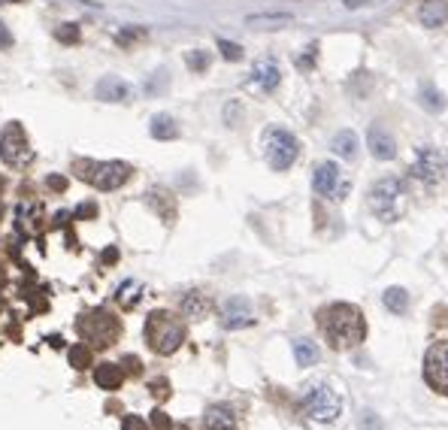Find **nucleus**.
<instances>
[{
	"mask_svg": "<svg viewBox=\"0 0 448 430\" xmlns=\"http://www.w3.org/2000/svg\"><path fill=\"white\" fill-rule=\"evenodd\" d=\"M143 334H146V343L155 355H173V351L185 343V324L167 309L151 312L146 319Z\"/></svg>",
	"mask_w": 448,
	"mask_h": 430,
	"instance_id": "f03ea898",
	"label": "nucleus"
},
{
	"mask_svg": "<svg viewBox=\"0 0 448 430\" xmlns=\"http://www.w3.org/2000/svg\"><path fill=\"white\" fill-rule=\"evenodd\" d=\"M261 146H264V158H267V164H270V167H273L276 173L288 170L291 164L297 161V155H300L297 136H294L291 131H285V128H276V124L264 131Z\"/></svg>",
	"mask_w": 448,
	"mask_h": 430,
	"instance_id": "39448f33",
	"label": "nucleus"
},
{
	"mask_svg": "<svg viewBox=\"0 0 448 430\" xmlns=\"http://www.w3.org/2000/svg\"><path fill=\"white\" fill-rule=\"evenodd\" d=\"M73 170L82 182L94 185L97 191H115V188H121L134 173L131 164H124V161H76Z\"/></svg>",
	"mask_w": 448,
	"mask_h": 430,
	"instance_id": "7ed1b4c3",
	"label": "nucleus"
},
{
	"mask_svg": "<svg viewBox=\"0 0 448 430\" xmlns=\"http://www.w3.org/2000/svg\"><path fill=\"white\" fill-rule=\"evenodd\" d=\"M406 204H409V191L400 179H394V176H388V179H382L369 188V206H373V212L388 224L403 219Z\"/></svg>",
	"mask_w": 448,
	"mask_h": 430,
	"instance_id": "20e7f679",
	"label": "nucleus"
},
{
	"mask_svg": "<svg viewBox=\"0 0 448 430\" xmlns=\"http://www.w3.org/2000/svg\"><path fill=\"white\" fill-rule=\"evenodd\" d=\"M318 358H322V351H318L315 343H309V339H294V361L300 366H312V364H318Z\"/></svg>",
	"mask_w": 448,
	"mask_h": 430,
	"instance_id": "412c9836",
	"label": "nucleus"
},
{
	"mask_svg": "<svg viewBox=\"0 0 448 430\" xmlns=\"http://www.w3.org/2000/svg\"><path fill=\"white\" fill-rule=\"evenodd\" d=\"M149 134L155 136V140H176L179 136V128H176V119L167 116V112H158L155 119H151V128Z\"/></svg>",
	"mask_w": 448,
	"mask_h": 430,
	"instance_id": "aec40b11",
	"label": "nucleus"
},
{
	"mask_svg": "<svg viewBox=\"0 0 448 430\" xmlns=\"http://www.w3.org/2000/svg\"><path fill=\"white\" fill-rule=\"evenodd\" d=\"M219 49H221V55H224L227 61H239V58H242V46H237V43L219 40Z\"/></svg>",
	"mask_w": 448,
	"mask_h": 430,
	"instance_id": "cd10ccee",
	"label": "nucleus"
},
{
	"mask_svg": "<svg viewBox=\"0 0 448 430\" xmlns=\"http://www.w3.org/2000/svg\"><path fill=\"white\" fill-rule=\"evenodd\" d=\"M94 94H97V100H106V104H121V100L131 97V85L119 79V76H104V79L97 82Z\"/></svg>",
	"mask_w": 448,
	"mask_h": 430,
	"instance_id": "4468645a",
	"label": "nucleus"
},
{
	"mask_svg": "<svg viewBox=\"0 0 448 430\" xmlns=\"http://www.w3.org/2000/svg\"><path fill=\"white\" fill-rule=\"evenodd\" d=\"M252 82L261 88V91H267V94H273L276 88H279V82H282V73H279V64L276 61H258L254 64V70H252Z\"/></svg>",
	"mask_w": 448,
	"mask_h": 430,
	"instance_id": "2eb2a0df",
	"label": "nucleus"
},
{
	"mask_svg": "<svg viewBox=\"0 0 448 430\" xmlns=\"http://www.w3.org/2000/svg\"><path fill=\"white\" fill-rule=\"evenodd\" d=\"M424 379L433 391L448 394V339L433 343L424 355Z\"/></svg>",
	"mask_w": 448,
	"mask_h": 430,
	"instance_id": "1a4fd4ad",
	"label": "nucleus"
},
{
	"mask_svg": "<svg viewBox=\"0 0 448 430\" xmlns=\"http://www.w3.org/2000/svg\"><path fill=\"white\" fill-rule=\"evenodd\" d=\"M94 382L104 391H115L124 382V373H121L119 364H97L94 366Z\"/></svg>",
	"mask_w": 448,
	"mask_h": 430,
	"instance_id": "6ab92c4d",
	"label": "nucleus"
},
{
	"mask_svg": "<svg viewBox=\"0 0 448 430\" xmlns=\"http://www.w3.org/2000/svg\"><path fill=\"white\" fill-rule=\"evenodd\" d=\"M124 364H127V370H131V373H139V361L136 358H127Z\"/></svg>",
	"mask_w": 448,
	"mask_h": 430,
	"instance_id": "c9c22d12",
	"label": "nucleus"
},
{
	"mask_svg": "<svg viewBox=\"0 0 448 430\" xmlns=\"http://www.w3.org/2000/svg\"><path fill=\"white\" fill-rule=\"evenodd\" d=\"M312 188H315V194H322V197L342 200L345 194L352 191V182L345 179V173L339 170V164L322 161L315 167V173H312Z\"/></svg>",
	"mask_w": 448,
	"mask_h": 430,
	"instance_id": "6e6552de",
	"label": "nucleus"
},
{
	"mask_svg": "<svg viewBox=\"0 0 448 430\" xmlns=\"http://www.w3.org/2000/svg\"><path fill=\"white\" fill-rule=\"evenodd\" d=\"M139 297H143V285H139L136 279H127V282H121V285H119V291H115V300H119L124 309L136 306V303H139Z\"/></svg>",
	"mask_w": 448,
	"mask_h": 430,
	"instance_id": "4be33fe9",
	"label": "nucleus"
},
{
	"mask_svg": "<svg viewBox=\"0 0 448 430\" xmlns=\"http://www.w3.org/2000/svg\"><path fill=\"white\" fill-rule=\"evenodd\" d=\"M303 409L309 412L315 421H334L342 412V400L330 385H309L303 394Z\"/></svg>",
	"mask_w": 448,
	"mask_h": 430,
	"instance_id": "0eeeda50",
	"label": "nucleus"
},
{
	"mask_svg": "<svg viewBox=\"0 0 448 430\" xmlns=\"http://www.w3.org/2000/svg\"><path fill=\"white\" fill-rule=\"evenodd\" d=\"M254 321V309L249 297H227L221 303V324L227 331H242V327H249Z\"/></svg>",
	"mask_w": 448,
	"mask_h": 430,
	"instance_id": "f8f14e48",
	"label": "nucleus"
},
{
	"mask_svg": "<svg viewBox=\"0 0 448 430\" xmlns=\"http://www.w3.org/2000/svg\"><path fill=\"white\" fill-rule=\"evenodd\" d=\"M151 427H155V430H173V424H170V419H167V412H161V409L151 412Z\"/></svg>",
	"mask_w": 448,
	"mask_h": 430,
	"instance_id": "7c9ffc66",
	"label": "nucleus"
},
{
	"mask_svg": "<svg viewBox=\"0 0 448 430\" xmlns=\"http://www.w3.org/2000/svg\"><path fill=\"white\" fill-rule=\"evenodd\" d=\"M445 161H448V158H445Z\"/></svg>",
	"mask_w": 448,
	"mask_h": 430,
	"instance_id": "4c0bfd02",
	"label": "nucleus"
},
{
	"mask_svg": "<svg viewBox=\"0 0 448 430\" xmlns=\"http://www.w3.org/2000/svg\"><path fill=\"white\" fill-rule=\"evenodd\" d=\"M0 285H4V273H0Z\"/></svg>",
	"mask_w": 448,
	"mask_h": 430,
	"instance_id": "e433bc0d",
	"label": "nucleus"
},
{
	"mask_svg": "<svg viewBox=\"0 0 448 430\" xmlns=\"http://www.w3.org/2000/svg\"><path fill=\"white\" fill-rule=\"evenodd\" d=\"M188 67L191 70H206L209 67V58H206V52H188Z\"/></svg>",
	"mask_w": 448,
	"mask_h": 430,
	"instance_id": "c85d7f7f",
	"label": "nucleus"
},
{
	"mask_svg": "<svg viewBox=\"0 0 448 430\" xmlns=\"http://www.w3.org/2000/svg\"><path fill=\"white\" fill-rule=\"evenodd\" d=\"M379 4H385V0H342L345 9H364V6H379Z\"/></svg>",
	"mask_w": 448,
	"mask_h": 430,
	"instance_id": "2f4dec72",
	"label": "nucleus"
},
{
	"mask_svg": "<svg viewBox=\"0 0 448 430\" xmlns=\"http://www.w3.org/2000/svg\"><path fill=\"white\" fill-rule=\"evenodd\" d=\"M12 46V34H9V28L4 21H0V49H9Z\"/></svg>",
	"mask_w": 448,
	"mask_h": 430,
	"instance_id": "72a5a7b5",
	"label": "nucleus"
},
{
	"mask_svg": "<svg viewBox=\"0 0 448 430\" xmlns=\"http://www.w3.org/2000/svg\"><path fill=\"white\" fill-rule=\"evenodd\" d=\"M70 364L76 366V370H85V366H91V351H88L85 346H73V349H70Z\"/></svg>",
	"mask_w": 448,
	"mask_h": 430,
	"instance_id": "a878e982",
	"label": "nucleus"
},
{
	"mask_svg": "<svg viewBox=\"0 0 448 430\" xmlns=\"http://www.w3.org/2000/svg\"><path fill=\"white\" fill-rule=\"evenodd\" d=\"M367 143H369V151H373L379 161H391L397 155V143H394V136L385 124H369Z\"/></svg>",
	"mask_w": 448,
	"mask_h": 430,
	"instance_id": "ddd939ff",
	"label": "nucleus"
},
{
	"mask_svg": "<svg viewBox=\"0 0 448 430\" xmlns=\"http://www.w3.org/2000/svg\"><path fill=\"white\" fill-rule=\"evenodd\" d=\"M318 319H322V334L330 349L345 351L364 343L367 321H364V312L352 306V303H334V306L318 312Z\"/></svg>",
	"mask_w": 448,
	"mask_h": 430,
	"instance_id": "f257e3e1",
	"label": "nucleus"
},
{
	"mask_svg": "<svg viewBox=\"0 0 448 430\" xmlns=\"http://www.w3.org/2000/svg\"><path fill=\"white\" fill-rule=\"evenodd\" d=\"M409 173H412L418 182H424V185H437L442 179V155L433 146H418L412 170H409Z\"/></svg>",
	"mask_w": 448,
	"mask_h": 430,
	"instance_id": "9b49d317",
	"label": "nucleus"
},
{
	"mask_svg": "<svg viewBox=\"0 0 448 430\" xmlns=\"http://www.w3.org/2000/svg\"><path fill=\"white\" fill-rule=\"evenodd\" d=\"M121 430H149L143 419H136V415H127V419L121 421Z\"/></svg>",
	"mask_w": 448,
	"mask_h": 430,
	"instance_id": "473e14b6",
	"label": "nucleus"
},
{
	"mask_svg": "<svg viewBox=\"0 0 448 430\" xmlns=\"http://www.w3.org/2000/svg\"><path fill=\"white\" fill-rule=\"evenodd\" d=\"M179 306H182V315L185 319H206L209 312V297L203 294V291H188V294H182V300H179Z\"/></svg>",
	"mask_w": 448,
	"mask_h": 430,
	"instance_id": "f3484780",
	"label": "nucleus"
},
{
	"mask_svg": "<svg viewBox=\"0 0 448 430\" xmlns=\"http://www.w3.org/2000/svg\"><path fill=\"white\" fill-rule=\"evenodd\" d=\"M203 427L206 430H234L237 412L230 406H224V403H215V406H209L206 415H203Z\"/></svg>",
	"mask_w": 448,
	"mask_h": 430,
	"instance_id": "dca6fc26",
	"label": "nucleus"
},
{
	"mask_svg": "<svg viewBox=\"0 0 448 430\" xmlns=\"http://www.w3.org/2000/svg\"><path fill=\"white\" fill-rule=\"evenodd\" d=\"M0 158H4L9 167H19L21 161L31 158V143H28V134L19 121H9L4 134H0Z\"/></svg>",
	"mask_w": 448,
	"mask_h": 430,
	"instance_id": "9d476101",
	"label": "nucleus"
},
{
	"mask_svg": "<svg viewBox=\"0 0 448 430\" xmlns=\"http://www.w3.org/2000/svg\"><path fill=\"white\" fill-rule=\"evenodd\" d=\"M382 300H385L388 312H394V315H406L409 312V294L403 288H388L385 294H382Z\"/></svg>",
	"mask_w": 448,
	"mask_h": 430,
	"instance_id": "b1692460",
	"label": "nucleus"
},
{
	"mask_svg": "<svg viewBox=\"0 0 448 430\" xmlns=\"http://www.w3.org/2000/svg\"><path fill=\"white\" fill-rule=\"evenodd\" d=\"M421 104H424L430 112H439L442 109V94L437 91V88H424V91H421Z\"/></svg>",
	"mask_w": 448,
	"mask_h": 430,
	"instance_id": "bb28decb",
	"label": "nucleus"
},
{
	"mask_svg": "<svg viewBox=\"0 0 448 430\" xmlns=\"http://www.w3.org/2000/svg\"><path fill=\"white\" fill-rule=\"evenodd\" d=\"M334 151L345 161H354L357 158V136L352 131H339L334 136Z\"/></svg>",
	"mask_w": 448,
	"mask_h": 430,
	"instance_id": "5701e85b",
	"label": "nucleus"
},
{
	"mask_svg": "<svg viewBox=\"0 0 448 430\" xmlns=\"http://www.w3.org/2000/svg\"><path fill=\"white\" fill-rule=\"evenodd\" d=\"M79 334H82L85 343H91L97 349H106V346H112L115 339H119L121 324H119L115 315H109L104 309H94V312H88V315H82V319H79Z\"/></svg>",
	"mask_w": 448,
	"mask_h": 430,
	"instance_id": "423d86ee",
	"label": "nucleus"
},
{
	"mask_svg": "<svg viewBox=\"0 0 448 430\" xmlns=\"http://www.w3.org/2000/svg\"><path fill=\"white\" fill-rule=\"evenodd\" d=\"M249 24H288V21H294V16L291 12H254V16H249L246 19Z\"/></svg>",
	"mask_w": 448,
	"mask_h": 430,
	"instance_id": "393cba45",
	"label": "nucleus"
},
{
	"mask_svg": "<svg viewBox=\"0 0 448 430\" xmlns=\"http://www.w3.org/2000/svg\"><path fill=\"white\" fill-rule=\"evenodd\" d=\"M418 19L424 28H439V24L448 21V0H427V4L421 6Z\"/></svg>",
	"mask_w": 448,
	"mask_h": 430,
	"instance_id": "a211bd4d",
	"label": "nucleus"
},
{
	"mask_svg": "<svg viewBox=\"0 0 448 430\" xmlns=\"http://www.w3.org/2000/svg\"><path fill=\"white\" fill-rule=\"evenodd\" d=\"M58 40H61V43H76V40H79V31H76V24H61V28H58Z\"/></svg>",
	"mask_w": 448,
	"mask_h": 430,
	"instance_id": "c756f323",
	"label": "nucleus"
},
{
	"mask_svg": "<svg viewBox=\"0 0 448 430\" xmlns=\"http://www.w3.org/2000/svg\"><path fill=\"white\" fill-rule=\"evenodd\" d=\"M151 394H155V397H167V394H170L167 382H151Z\"/></svg>",
	"mask_w": 448,
	"mask_h": 430,
	"instance_id": "f704fd0d",
	"label": "nucleus"
}]
</instances>
